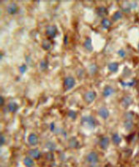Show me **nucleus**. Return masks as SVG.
Returning a JSON list of instances; mask_svg holds the SVG:
<instances>
[{
  "instance_id": "f257e3e1",
  "label": "nucleus",
  "mask_w": 139,
  "mask_h": 167,
  "mask_svg": "<svg viewBox=\"0 0 139 167\" xmlns=\"http://www.w3.org/2000/svg\"><path fill=\"white\" fill-rule=\"evenodd\" d=\"M87 160L90 164L91 166H94L98 162V156H97V153L95 152H90L87 155Z\"/></svg>"
},
{
  "instance_id": "f03ea898",
  "label": "nucleus",
  "mask_w": 139,
  "mask_h": 167,
  "mask_svg": "<svg viewBox=\"0 0 139 167\" xmlns=\"http://www.w3.org/2000/svg\"><path fill=\"white\" fill-rule=\"evenodd\" d=\"M75 85V80L72 76H68L64 80V86L67 90H71Z\"/></svg>"
},
{
  "instance_id": "7ed1b4c3",
  "label": "nucleus",
  "mask_w": 139,
  "mask_h": 167,
  "mask_svg": "<svg viewBox=\"0 0 139 167\" xmlns=\"http://www.w3.org/2000/svg\"><path fill=\"white\" fill-rule=\"evenodd\" d=\"M95 98H96V93L94 92V91H92V90L87 92L84 95V99L87 103L93 102V100L95 99Z\"/></svg>"
},
{
  "instance_id": "20e7f679",
  "label": "nucleus",
  "mask_w": 139,
  "mask_h": 167,
  "mask_svg": "<svg viewBox=\"0 0 139 167\" xmlns=\"http://www.w3.org/2000/svg\"><path fill=\"white\" fill-rule=\"evenodd\" d=\"M46 31H47V34H48V36L54 38L56 35V33H57V28L54 25H50V26L47 27Z\"/></svg>"
},
{
  "instance_id": "39448f33",
  "label": "nucleus",
  "mask_w": 139,
  "mask_h": 167,
  "mask_svg": "<svg viewBox=\"0 0 139 167\" xmlns=\"http://www.w3.org/2000/svg\"><path fill=\"white\" fill-rule=\"evenodd\" d=\"M83 122H86L87 125H89L90 127H94L95 126L96 121L92 116H86V117L83 118Z\"/></svg>"
},
{
  "instance_id": "423d86ee",
  "label": "nucleus",
  "mask_w": 139,
  "mask_h": 167,
  "mask_svg": "<svg viewBox=\"0 0 139 167\" xmlns=\"http://www.w3.org/2000/svg\"><path fill=\"white\" fill-rule=\"evenodd\" d=\"M99 144H100V146L102 147V149L106 150L109 146V139L106 136L102 137L99 141Z\"/></svg>"
},
{
  "instance_id": "0eeeda50",
  "label": "nucleus",
  "mask_w": 139,
  "mask_h": 167,
  "mask_svg": "<svg viewBox=\"0 0 139 167\" xmlns=\"http://www.w3.org/2000/svg\"><path fill=\"white\" fill-rule=\"evenodd\" d=\"M28 143H29L31 146H36L39 142V138L37 136L35 135V134H31L29 136H28Z\"/></svg>"
},
{
  "instance_id": "6e6552de",
  "label": "nucleus",
  "mask_w": 139,
  "mask_h": 167,
  "mask_svg": "<svg viewBox=\"0 0 139 167\" xmlns=\"http://www.w3.org/2000/svg\"><path fill=\"white\" fill-rule=\"evenodd\" d=\"M28 154L29 155L32 157L33 159H39V157L41 156V153L39 150L37 149H33V150H30L28 151Z\"/></svg>"
},
{
  "instance_id": "1a4fd4ad",
  "label": "nucleus",
  "mask_w": 139,
  "mask_h": 167,
  "mask_svg": "<svg viewBox=\"0 0 139 167\" xmlns=\"http://www.w3.org/2000/svg\"><path fill=\"white\" fill-rule=\"evenodd\" d=\"M7 10L9 14H15L18 10V5L15 4V3H11V4L8 6Z\"/></svg>"
},
{
  "instance_id": "9d476101",
  "label": "nucleus",
  "mask_w": 139,
  "mask_h": 167,
  "mask_svg": "<svg viewBox=\"0 0 139 167\" xmlns=\"http://www.w3.org/2000/svg\"><path fill=\"white\" fill-rule=\"evenodd\" d=\"M99 115L102 117L103 119H107V117L109 116V111L108 109L105 107H102L100 109H99Z\"/></svg>"
},
{
  "instance_id": "9b49d317",
  "label": "nucleus",
  "mask_w": 139,
  "mask_h": 167,
  "mask_svg": "<svg viewBox=\"0 0 139 167\" xmlns=\"http://www.w3.org/2000/svg\"><path fill=\"white\" fill-rule=\"evenodd\" d=\"M23 164L27 167H33L34 165V161L32 158H30V157H26V158L23 160Z\"/></svg>"
},
{
  "instance_id": "f8f14e48",
  "label": "nucleus",
  "mask_w": 139,
  "mask_h": 167,
  "mask_svg": "<svg viewBox=\"0 0 139 167\" xmlns=\"http://www.w3.org/2000/svg\"><path fill=\"white\" fill-rule=\"evenodd\" d=\"M113 92H114V90H113V89L112 87H110V86H107L105 89H104V91H103V95L104 96H106V97H108L110 96L111 94H113Z\"/></svg>"
},
{
  "instance_id": "ddd939ff",
  "label": "nucleus",
  "mask_w": 139,
  "mask_h": 167,
  "mask_svg": "<svg viewBox=\"0 0 139 167\" xmlns=\"http://www.w3.org/2000/svg\"><path fill=\"white\" fill-rule=\"evenodd\" d=\"M84 47L88 50V51H92V50H93L92 40H91L90 38H87V39L85 40V42H84Z\"/></svg>"
},
{
  "instance_id": "4468645a",
  "label": "nucleus",
  "mask_w": 139,
  "mask_h": 167,
  "mask_svg": "<svg viewBox=\"0 0 139 167\" xmlns=\"http://www.w3.org/2000/svg\"><path fill=\"white\" fill-rule=\"evenodd\" d=\"M8 110L10 112H15V111H17V109H18V105H17L16 103H14V102H11V103H9V105L8 106Z\"/></svg>"
},
{
  "instance_id": "2eb2a0df",
  "label": "nucleus",
  "mask_w": 139,
  "mask_h": 167,
  "mask_svg": "<svg viewBox=\"0 0 139 167\" xmlns=\"http://www.w3.org/2000/svg\"><path fill=\"white\" fill-rule=\"evenodd\" d=\"M108 69L111 72H117L118 69V64L115 62L111 63V64L108 65Z\"/></svg>"
},
{
  "instance_id": "dca6fc26",
  "label": "nucleus",
  "mask_w": 139,
  "mask_h": 167,
  "mask_svg": "<svg viewBox=\"0 0 139 167\" xmlns=\"http://www.w3.org/2000/svg\"><path fill=\"white\" fill-rule=\"evenodd\" d=\"M121 140H122L121 137H120L117 133L112 135V141L115 144H119L120 142H121Z\"/></svg>"
},
{
  "instance_id": "f3484780",
  "label": "nucleus",
  "mask_w": 139,
  "mask_h": 167,
  "mask_svg": "<svg viewBox=\"0 0 139 167\" xmlns=\"http://www.w3.org/2000/svg\"><path fill=\"white\" fill-rule=\"evenodd\" d=\"M107 14V10L106 8L104 7H100L99 8H97V14L99 16H104Z\"/></svg>"
},
{
  "instance_id": "a211bd4d",
  "label": "nucleus",
  "mask_w": 139,
  "mask_h": 167,
  "mask_svg": "<svg viewBox=\"0 0 139 167\" xmlns=\"http://www.w3.org/2000/svg\"><path fill=\"white\" fill-rule=\"evenodd\" d=\"M102 25L103 28H105V29H108V28L111 26V22H110L109 19H107V18H103L102 21Z\"/></svg>"
},
{
  "instance_id": "6ab92c4d",
  "label": "nucleus",
  "mask_w": 139,
  "mask_h": 167,
  "mask_svg": "<svg viewBox=\"0 0 139 167\" xmlns=\"http://www.w3.org/2000/svg\"><path fill=\"white\" fill-rule=\"evenodd\" d=\"M51 46H52V43H51V42H50L49 40L46 39V40H44V41H43V49H44L48 50L50 48H51Z\"/></svg>"
},
{
  "instance_id": "aec40b11",
  "label": "nucleus",
  "mask_w": 139,
  "mask_h": 167,
  "mask_svg": "<svg viewBox=\"0 0 139 167\" xmlns=\"http://www.w3.org/2000/svg\"><path fill=\"white\" fill-rule=\"evenodd\" d=\"M122 18V13L120 11H117L115 14H113L112 19L114 21H118V20H119V18Z\"/></svg>"
},
{
  "instance_id": "412c9836",
  "label": "nucleus",
  "mask_w": 139,
  "mask_h": 167,
  "mask_svg": "<svg viewBox=\"0 0 139 167\" xmlns=\"http://www.w3.org/2000/svg\"><path fill=\"white\" fill-rule=\"evenodd\" d=\"M125 127H126L127 130H130V129L132 127V119H128V120H126V122H125Z\"/></svg>"
},
{
  "instance_id": "4be33fe9",
  "label": "nucleus",
  "mask_w": 139,
  "mask_h": 167,
  "mask_svg": "<svg viewBox=\"0 0 139 167\" xmlns=\"http://www.w3.org/2000/svg\"><path fill=\"white\" fill-rule=\"evenodd\" d=\"M40 66H41V68H42V69H47V67H48V62H47L46 60H43L42 62H41Z\"/></svg>"
},
{
  "instance_id": "5701e85b",
  "label": "nucleus",
  "mask_w": 139,
  "mask_h": 167,
  "mask_svg": "<svg viewBox=\"0 0 139 167\" xmlns=\"http://www.w3.org/2000/svg\"><path fill=\"white\" fill-rule=\"evenodd\" d=\"M26 70H27V66L25 65V64H23V65L21 66V67H19V71H20V73L23 74Z\"/></svg>"
},
{
  "instance_id": "b1692460",
  "label": "nucleus",
  "mask_w": 139,
  "mask_h": 167,
  "mask_svg": "<svg viewBox=\"0 0 139 167\" xmlns=\"http://www.w3.org/2000/svg\"><path fill=\"white\" fill-rule=\"evenodd\" d=\"M118 53H119V55L121 56V57H122V58H124L125 56H126V53H125V51L123 49H120L119 51H118Z\"/></svg>"
},
{
  "instance_id": "393cba45",
  "label": "nucleus",
  "mask_w": 139,
  "mask_h": 167,
  "mask_svg": "<svg viewBox=\"0 0 139 167\" xmlns=\"http://www.w3.org/2000/svg\"><path fill=\"white\" fill-rule=\"evenodd\" d=\"M68 115L70 116V117L73 118V119L76 118V113L74 111H72V110H70V111L68 112Z\"/></svg>"
},
{
  "instance_id": "a878e982",
  "label": "nucleus",
  "mask_w": 139,
  "mask_h": 167,
  "mask_svg": "<svg viewBox=\"0 0 139 167\" xmlns=\"http://www.w3.org/2000/svg\"><path fill=\"white\" fill-rule=\"evenodd\" d=\"M5 143V138L4 135H1V146H4V144Z\"/></svg>"
},
{
  "instance_id": "bb28decb",
  "label": "nucleus",
  "mask_w": 139,
  "mask_h": 167,
  "mask_svg": "<svg viewBox=\"0 0 139 167\" xmlns=\"http://www.w3.org/2000/svg\"><path fill=\"white\" fill-rule=\"evenodd\" d=\"M50 126H51V127H50V130H51L52 131L54 130V124H53H53H51Z\"/></svg>"
},
{
  "instance_id": "cd10ccee",
  "label": "nucleus",
  "mask_w": 139,
  "mask_h": 167,
  "mask_svg": "<svg viewBox=\"0 0 139 167\" xmlns=\"http://www.w3.org/2000/svg\"><path fill=\"white\" fill-rule=\"evenodd\" d=\"M4 97H1V105H4Z\"/></svg>"
},
{
  "instance_id": "c85d7f7f",
  "label": "nucleus",
  "mask_w": 139,
  "mask_h": 167,
  "mask_svg": "<svg viewBox=\"0 0 139 167\" xmlns=\"http://www.w3.org/2000/svg\"><path fill=\"white\" fill-rule=\"evenodd\" d=\"M67 39H68V37L65 36V37H64V43H68V40H67Z\"/></svg>"
},
{
  "instance_id": "c756f323",
  "label": "nucleus",
  "mask_w": 139,
  "mask_h": 167,
  "mask_svg": "<svg viewBox=\"0 0 139 167\" xmlns=\"http://www.w3.org/2000/svg\"><path fill=\"white\" fill-rule=\"evenodd\" d=\"M138 49H139V43H138Z\"/></svg>"
}]
</instances>
